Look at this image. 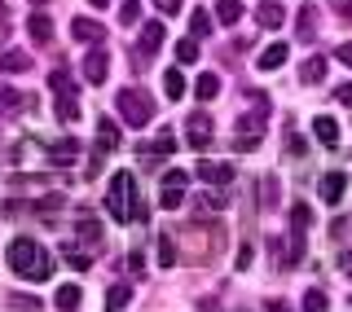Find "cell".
<instances>
[{
	"label": "cell",
	"mask_w": 352,
	"mask_h": 312,
	"mask_svg": "<svg viewBox=\"0 0 352 312\" xmlns=\"http://www.w3.org/2000/svg\"><path fill=\"white\" fill-rule=\"evenodd\" d=\"M106 211L119 220V225H132V220H146V198H141V181L132 172H115L106 189Z\"/></svg>",
	"instance_id": "obj_1"
},
{
	"label": "cell",
	"mask_w": 352,
	"mask_h": 312,
	"mask_svg": "<svg viewBox=\"0 0 352 312\" xmlns=\"http://www.w3.org/2000/svg\"><path fill=\"white\" fill-rule=\"evenodd\" d=\"M5 260H9V269H14L18 277H27V282H44V277H53L49 251H44L40 242H31V238H14L9 251H5Z\"/></svg>",
	"instance_id": "obj_2"
},
{
	"label": "cell",
	"mask_w": 352,
	"mask_h": 312,
	"mask_svg": "<svg viewBox=\"0 0 352 312\" xmlns=\"http://www.w3.org/2000/svg\"><path fill=\"white\" fill-rule=\"evenodd\" d=\"M115 102H119V115H124L132 128H146L154 119V102H150V93H141V88H119Z\"/></svg>",
	"instance_id": "obj_3"
},
{
	"label": "cell",
	"mask_w": 352,
	"mask_h": 312,
	"mask_svg": "<svg viewBox=\"0 0 352 312\" xmlns=\"http://www.w3.org/2000/svg\"><path fill=\"white\" fill-rule=\"evenodd\" d=\"M185 185H190V172H181V167H168L163 172V189H159V203L163 207H181V198H185Z\"/></svg>",
	"instance_id": "obj_4"
},
{
	"label": "cell",
	"mask_w": 352,
	"mask_h": 312,
	"mask_svg": "<svg viewBox=\"0 0 352 312\" xmlns=\"http://www.w3.org/2000/svg\"><path fill=\"white\" fill-rule=\"evenodd\" d=\"M212 137H216V132H212V119H207L203 110L185 119V141H190L194 150H207V146H212Z\"/></svg>",
	"instance_id": "obj_5"
},
{
	"label": "cell",
	"mask_w": 352,
	"mask_h": 312,
	"mask_svg": "<svg viewBox=\"0 0 352 312\" xmlns=\"http://www.w3.org/2000/svg\"><path fill=\"white\" fill-rule=\"evenodd\" d=\"M264 102H256V115L251 119H238V150H256L260 146V119H264Z\"/></svg>",
	"instance_id": "obj_6"
},
{
	"label": "cell",
	"mask_w": 352,
	"mask_h": 312,
	"mask_svg": "<svg viewBox=\"0 0 352 312\" xmlns=\"http://www.w3.org/2000/svg\"><path fill=\"white\" fill-rule=\"evenodd\" d=\"M194 172H198V181H207V185H229V181H234V163H212V159H203Z\"/></svg>",
	"instance_id": "obj_7"
},
{
	"label": "cell",
	"mask_w": 352,
	"mask_h": 312,
	"mask_svg": "<svg viewBox=\"0 0 352 312\" xmlns=\"http://www.w3.org/2000/svg\"><path fill=\"white\" fill-rule=\"evenodd\" d=\"M106 75H110V58H106V49H93L84 58V80L88 84H106Z\"/></svg>",
	"instance_id": "obj_8"
},
{
	"label": "cell",
	"mask_w": 352,
	"mask_h": 312,
	"mask_svg": "<svg viewBox=\"0 0 352 312\" xmlns=\"http://www.w3.org/2000/svg\"><path fill=\"white\" fill-rule=\"evenodd\" d=\"M344 189H348V176H344V172H326V176H322V203L335 207L339 198H344Z\"/></svg>",
	"instance_id": "obj_9"
},
{
	"label": "cell",
	"mask_w": 352,
	"mask_h": 312,
	"mask_svg": "<svg viewBox=\"0 0 352 312\" xmlns=\"http://www.w3.org/2000/svg\"><path fill=\"white\" fill-rule=\"evenodd\" d=\"M163 49V22H146V27H141V40H137V53H159Z\"/></svg>",
	"instance_id": "obj_10"
},
{
	"label": "cell",
	"mask_w": 352,
	"mask_h": 312,
	"mask_svg": "<svg viewBox=\"0 0 352 312\" xmlns=\"http://www.w3.org/2000/svg\"><path fill=\"white\" fill-rule=\"evenodd\" d=\"M27 36L36 44H53V18L49 14H31L27 18Z\"/></svg>",
	"instance_id": "obj_11"
},
{
	"label": "cell",
	"mask_w": 352,
	"mask_h": 312,
	"mask_svg": "<svg viewBox=\"0 0 352 312\" xmlns=\"http://www.w3.org/2000/svg\"><path fill=\"white\" fill-rule=\"evenodd\" d=\"M313 137L322 141V146L335 150V146H339V124H335L330 115H317V119H313Z\"/></svg>",
	"instance_id": "obj_12"
},
{
	"label": "cell",
	"mask_w": 352,
	"mask_h": 312,
	"mask_svg": "<svg viewBox=\"0 0 352 312\" xmlns=\"http://www.w3.org/2000/svg\"><path fill=\"white\" fill-rule=\"evenodd\" d=\"M256 22H260L264 31H278L282 22H286V9H282V5H273V0H264V5L256 9Z\"/></svg>",
	"instance_id": "obj_13"
},
{
	"label": "cell",
	"mask_w": 352,
	"mask_h": 312,
	"mask_svg": "<svg viewBox=\"0 0 352 312\" xmlns=\"http://www.w3.org/2000/svg\"><path fill=\"white\" fill-rule=\"evenodd\" d=\"M102 31L106 27H97L93 18H71V36L80 40V44H97V40H102Z\"/></svg>",
	"instance_id": "obj_14"
},
{
	"label": "cell",
	"mask_w": 352,
	"mask_h": 312,
	"mask_svg": "<svg viewBox=\"0 0 352 312\" xmlns=\"http://www.w3.org/2000/svg\"><path fill=\"white\" fill-rule=\"evenodd\" d=\"M286 58H291V44H269V49L260 53V71H278V66H286Z\"/></svg>",
	"instance_id": "obj_15"
},
{
	"label": "cell",
	"mask_w": 352,
	"mask_h": 312,
	"mask_svg": "<svg viewBox=\"0 0 352 312\" xmlns=\"http://www.w3.org/2000/svg\"><path fill=\"white\" fill-rule=\"evenodd\" d=\"M115 146H119V124L102 115V119H97V150L106 154V150H115Z\"/></svg>",
	"instance_id": "obj_16"
},
{
	"label": "cell",
	"mask_w": 352,
	"mask_h": 312,
	"mask_svg": "<svg viewBox=\"0 0 352 312\" xmlns=\"http://www.w3.org/2000/svg\"><path fill=\"white\" fill-rule=\"evenodd\" d=\"M300 80L304 84H322L326 80V58H322V53H313V58L300 66Z\"/></svg>",
	"instance_id": "obj_17"
},
{
	"label": "cell",
	"mask_w": 352,
	"mask_h": 312,
	"mask_svg": "<svg viewBox=\"0 0 352 312\" xmlns=\"http://www.w3.org/2000/svg\"><path fill=\"white\" fill-rule=\"evenodd\" d=\"M128 299H132V286L119 282V286H110V291H106V308H110V312H124Z\"/></svg>",
	"instance_id": "obj_18"
},
{
	"label": "cell",
	"mask_w": 352,
	"mask_h": 312,
	"mask_svg": "<svg viewBox=\"0 0 352 312\" xmlns=\"http://www.w3.org/2000/svg\"><path fill=\"white\" fill-rule=\"evenodd\" d=\"M194 93H198V102H216V93H220V75H198V84H194Z\"/></svg>",
	"instance_id": "obj_19"
},
{
	"label": "cell",
	"mask_w": 352,
	"mask_h": 312,
	"mask_svg": "<svg viewBox=\"0 0 352 312\" xmlns=\"http://www.w3.org/2000/svg\"><path fill=\"white\" fill-rule=\"evenodd\" d=\"M80 286H58V295H53V304H58L62 312H75V308H80Z\"/></svg>",
	"instance_id": "obj_20"
},
{
	"label": "cell",
	"mask_w": 352,
	"mask_h": 312,
	"mask_svg": "<svg viewBox=\"0 0 352 312\" xmlns=\"http://www.w3.org/2000/svg\"><path fill=\"white\" fill-rule=\"evenodd\" d=\"M216 18L225 22V27H234L242 18V0H216Z\"/></svg>",
	"instance_id": "obj_21"
},
{
	"label": "cell",
	"mask_w": 352,
	"mask_h": 312,
	"mask_svg": "<svg viewBox=\"0 0 352 312\" xmlns=\"http://www.w3.org/2000/svg\"><path fill=\"white\" fill-rule=\"evenodd\" d=\"M0 66H5L9 75H22V71H31V58H27V53H18V49H9L5 58H0Z\"/></svg>",
	"instance_id": "obj_22"
},
{
	"label": "cell",
	"mask_w": 352,
	"mask_h": 312,
	"mask_svg": "<svg viewBox=\"0 0 352 312\" xmlns=\"http://www.w3.org/2000/svg\"><path fill=\"white\" fill-rule=\"evenodd\" d=\"M317 36V5H304L300 9V40H313Z\"/></svg>",
	"instance_id": "obj_23"
},
{
	"label": "cell",
	"mask_w": 352,
	"mask_h": 312,
	"mask_svg": "<svg viewBox=\"0 0 352 312\" xmlns=\"http://www.w3.org/2000/svg\"><path fill=\"white\" fill-rule=\"evenodd\" d=\"M163 93H168L172 102H181V97H185V75L181 71H168V75H163Z\"/></svg>",
	"instance_id": "obj_24"
},
{
	"label": "cell",
	"mask_w": 352,
	"mask_h": 312,
	"mask_svg": "<svg viewBox=\"0 0 352 312\" xmlns=\"http://www.w3.org/2000/svg\"><path fill=\"white\" fill-rule=\"evenodd\" d=\"M49 84H53V93H58V97H75V80H71L66 71H53Z\"/></svg>",
	"instance_id": "obj_25"
},
{
	"label": "cell",
	"mask_w": 352,
	"mask_h": 312,
	"mask_svg": "<svg viewBox=\"0 0 352 312\" xmlns=\"http://www.w3.org/2000/svg\"><path fill=\"white\" fill-rule=\"evenodd\" d=\"M58 119L62 124H75V119H80V102H75V97H58Z\"/></svg>",
	"instance_id": "obj_26"
},
{
	"label": "cell",
	"mask_w": 352,
	"mask_h": 312,
	"mask_svg": "<svg viewBox=\"0 0 352 312\" xmlns=\"http://www.w3.org/2000/svg\"><path fill=\"white\" fill-rule=\"evenodd\" d=\"M80 238L88 247H102V225H97V220H80Z\"/></svg>",
	"instance_id": "obj_27"
},
{
	"label": "cell",
	"mask_w": 352,
	"mask_h": 312,
	"mask_svg": "<svg viewBox=\"0 0 352 312\" xmlns=\"http://www.w3.org/2000/svg\"><path fill=\"white\" fill-rule=\"evenodd\" d=\"M0 110H5V115H18L22 110V97L14 93V88H0Z\"/></svg>",
	"instance_id": "obj_28"
},
{
	"label": "cell",
	"mask_w": 352,
	"mask_h": 312,
	"mask_svg": "<svg viewBox=\"0 0 352 312\" xmlns=\"http://www.w3.org/2000/svg\"><path fill=\"white\" fill-rule=\"evenodd\" d=\"M304 312H330V299L322 291H308L304 295Z\"/></svg>",
	"instance_id": "obj_29"
},
{
	"label": "cell",
	"mask_w": 352,
	"mask_h": 312,
	"mask_svg": "<svg viewBox=\"0 0 352 312\" xmlns=\"http://www.w3.org/2000/svg\"><path fill=\"white\" fill-rule=\"evenodd\" d=\"M159 264H163V269H172V264H176V247H172V238H168V233L159 238Z\"/></svg>",
	"instance_id": "obj_30"
},
{
	"label": "cell",
	"mask_w": 352,
	"mask_h": 312,
	"mask_svg": "<svg viewBox=\"0 0 352 312\" xmlns=\"http://www.w3.org/2000/svg\"><path fill=\"white\" fill-rule=\"evenodd\" d=\"M308 220H313L308 203H295V207H291V229H308Z\"/></svg>",
	"instance_id": "obj_31"
},
{
	"label": "cell",
	"mask_w": 352,
	"mask_h": 312,
	"mask_svg": "<svg viewBox=\"0 0 352 312\" xmlns=\"http://www.w3.org/2000/svg\"><path fill=\"white\" fill-rule=\"evenodd\" d=\"M190 27H194V36H212V14H207V9H198V14L190 18Z\"/></svg>",
	"instance_id": "obj_32"
},
{
	"label": "cell",
	"mask_w": 352,
	"mask_h": 312,
	"mask_svg": "<svg viewBox=\"0 0 352 312\" xmlns=\"http://www.w3.org/2000/svg\"><path fill=\"white\" fill-rule=\"evenodd\" d=\"M66 264H71V269H80V273H84V269H88V264H93V255H84V251H75V247H71V242H66Z\"/></svg>",
	"instance_id": "obj_33"
},
{
	"label": "cell",
	"mask_w": 352,
	"mask_h": 312,
	"mask_svg": "<svg viewBox=\"0 0 352 312\" xmlns=\"http://www.w3.org/2000/svg\"><path fill=\"white\" fill-rule=\"evenodd\" d=\"M75 154H80V146H75V137H71V141H58V146H53V159H58V163L75 159Z\"/></svg>",
	"instance_id": "obj_34"
},
{
	"label": "cell",
	"mask_w": 352,
	"mask_h": 312,
	"mask_svg": "<svg viewBox=\"0 0 352 312\" xmlns=\"http://www.w3.org/2000/svg\"><path fill=\"white\" fill-rule=\"evenodd\" d=\"M176 58H181V62H194L198 58V44L194 40H181V44H176Z\"/></svg>",
	"instance_id": "obj_35"
},
{
	"label": "cell",
	"mask_w": 352,
	"mask_h": 312,
	"mask_svg": "<svg viewBox=\"0 0 352 312\" xmlns=\"http://www.w3.org/2000/svg\"><path fill=\"white\" fill-rule=\"evenodd\" d=\"M137 18H141V5H137V0H128V5L119 9V22H137Z\"/></svg>",
	"instance_id": "obj_36"
},
{
	"label": "cell",
	"mask_w": 352,
	"mask_h": 312,
	"mask_svg": "<svg viewBox=\"0 0 352 312\" xmlns=\"http://www.w3.org/2000/svg\"><path fill=\"white\" fill-rule=\"evenodd\" d=\"M198 207H203V211H220V207H225V198H220V194H203V198H198Z\"/></svg>",
	"instance_id": "obj_37"
},
{
	"label": "cell",
	"mask_w": 352,
	"mask_h": 312,
	"mask_svg": "<svg viewBox=\"0 0 352 312\" xmlns=\"http://www.w3.org/2000/svg\"><path fill=\"white\" fill-rule=\"evenodd\" d=\"M330 233H335V238H348V233H352V216L335 220V225H330Z\"/></svg>",
	"instance_id": "obj_38"
},
{
	"label": "cell",
	"mask_w": 352,
	"mask_h": 312,
	"mask_svg": "<svg viewBox=\"0 0 352 312\" xmlns=\"http://www.w3.org/2000/svg\"><path fill=\"white\" fill-rule=\"evenodd\" d=\"M335 102H339V106H352V84H339V88H335Z\"/></svg>",
	"instance_id": "obj_39"
},
{
	"label": "cell",
	"mask_w": 352,
	"mask_h": 312,
	"mask_svg": "<svg viewBox=\"0 0 352 312\" xmlns=\"http://www.w3.org/2000/svg\"><path fill=\"white\" fill-rule=\"evenodd\" d=\"M330 9H335L339 18H352V0H330Z\"/></svg>",
	"instance_id": "obj_40"
},
{
	"label": "cell",
	"mask_w": 352,
	"mask_h": 312,
	"mask_svg": "<svg viewBox=\"0 0 352 312\" xmlns=\"http://www.w3.org/2000/svg\"><path fill=\"white\" fill-rule=\"evenodd\" d=\"M154 9H159V14H176V9H181V0H154Z\"/></svg>",
	"instance_id": "obj_41"
},
{
	"label": "cell",
	"mask_w": 352,
	"mask_h": 312,
	"mask_svg": "<svg viewBox=\"0 0 352 312\" xmlns=\"http://www.w3.org/2000/svg\"><path fill=\"white\" fill-rule=\"evenodd\" d=\"M335 58L344 62V66H352V44H339V49H335Z\"/></svg>",
	"instance_id": "obj_42"
},
{
	"label": "cell",
	"mask_w": 352,
	"mask_h": 312,
	"mask_svg": "<svg viewBox=\"0 0 352 312\" xmlns=\"http://www.w3.org/2000/svg\"><path fill=\"white\" fill-rule=\"evenodd\" d=\"M339 269H344V273L352 277V251H344V255H339Z\"/></svg>",
	"instance_id": "obj_43"
},
{
	"label": "cell",
	"mask_w": 352,
	"mask_h": 312,
	"mask_svg": "<svg viewBox=\"0 0 352 312\" xmlns=\"http://www.w3.org/2000/svg\"><path fill=\"white\" fill-rule=\"evenodd\" d=\"M269 312H291V308H286V304H278V299H273V304H269Z\"/></svg>",
	"instance_id": "obj_44"
},
{
	"label": "cell",
	"mask_w": 352,
	"mask_h": 312,
	"mask_svg": "<svg viewBox=\"0 0 352 312\" xmlns=\"http://www.w3.org/2000/svg\"><path fill=\"white\" fill-rule=\"evenodd\" d=\"M18 312H40V308H31V304H18Z\"/></svg>",
	"instance_id": "obj_45"
},
{
	"label": "cell",
	"mask_w": 352,
	"mask_h": 312,
	"mask_svg": "<svg viewBox=\"0 0 352 312\" xmlns=\"http://www.w3.org/2000/svg\"><path fill=\"white\" fill-rule=\"evenodd\" d=\"M88 5H93V9H106V0H88Z\"/></svg>",
	"instance_id": "obj_46"
},
{
	"label": "cell",
	"mask_w": 352,
	"mask_h": 312,
	"mask_svg": "<svg viewBox=\"0 0 352 312\" xmlns=\"http://www.w3.org/2000/svg\"><path fill=\"white\" fill-rule=\"evenodd\" d=\"M5 18H9V14H5V5H0V27H5Z\"/></svg>",
	"instance_id": "obj_47"
},
{
	"label": "cell",
	"mask_w": 352,
	"mask_h": 312,
	"mask_svg": "<svg viewBox=\"0 0 352 312\" xmlns=\"http://www.w3.org/2000/svg\"><path fill=\"white\" fill-rule=\"evenodd\" d=\"M31 5H44V0H31Z\"/></svg>",
	"instance_id": "obj_48"
}]
</instances>
